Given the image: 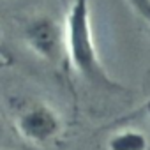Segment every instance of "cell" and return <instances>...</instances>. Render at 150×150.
Returning a JSON list of instances; mask_svg holds the SVG:
<instances>
[{
  "instance_id": "obj_1",
  "label": "cell",
  "mask_w": 150,
  "mask_h": 150,
  "mask_svg": "<svg viewBox=\"0 0 150 150\" xmlns=\"http://www.w3.org/2000/svg\"><path fill=\"white\" fill-rule=\"evenodd\" d=\"M65 53L80 76L97 88L120 90V87L108 76L99 60L92 28L88 0H72L65 20Z\"/></svg>"
},
{
  "instance_id": "obj_2",
  "label": "cell",
  "mask_w": 150,
  "mask_h": 150,
  "mask_svg": "<svg viewBox=\"0 0 150 150\" xmlns=\"http://www.w3.org/2000/svg\"><path fill=\"white\" fill-rule=\"evenodd\" d=\"M27 46L42 60L57 62L65 53V32L50 16L32 18L23 32Z\"/></svg>"
},
{
  "instance_id": "obj_3",
  "label": "cell",
  "mask_w": 150,
  "mask_h": 150,
  "mask_svg": "<svg viewBox=\"0 0 150 150\" xmlns=\"http://www.w3.org/2000/svg\"><path fill=\"white\" fill-rule=\"evenodd\" d=\"M16 129L25 141L32 145H48L58 136L62 122L57 111L48 104H32L18 115Z\"/></svg>"
},
{
  "instance_id": "obj_4",
  "label": "cell",
  "mask_w": 150,
  "mask_h": 150,
  "mask_svg": "<svg viewBox=\"0 0 150 150\" xmlns=\"http://www.w3.org/2000/svg\"><path fill=\"white\" fill-rule=\"evenodd\" d=\"M106 146L108 150H148L150 141L143 131L122 129L108 138Z\"/></svg>"
},
{
  "instance_id": "obj_5",
  "label": "cell",
  "mask_w": 150,
  "mask_h": 150,
  "mask_svg": "<svg viewBox=\"0 0 150 150\" xmlns=\"http://www.w3.org/2000/svg\"><path fill=\"white\" fill-rule=\"evenodd\" d=\"M131 7L150 25V0H127Z\"/></svg>"
}]
</instances>
